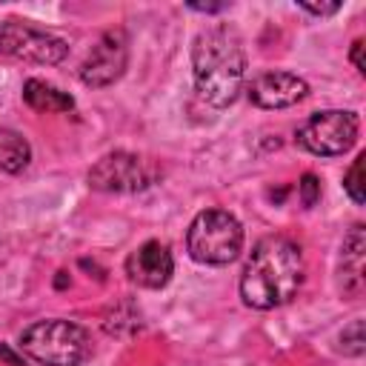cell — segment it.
<instances>
[{"instance_id":"6da1fadb","label":"cell","mask_w":366,"mask_h":366,"mask_svg":"<svg viewBox=\"0 0 366 366\" xmlns=\"http://www.w3.org/2000/svg\"><path fill=\"white\" fill-rule=\"evenodd\" d=\"M303 283V252L295 240L263 237L240 274V297L252 309H277L289 303Z\"/></svg>"},{"instance_id":"4fadbf2b","label":"cell","mask_w":366,"mask_h":366,"mask_svg":"<svg viewBox=\"0 0 366 366\" xmlns=\"http://www.w3.org/2000/svg\"><path fill=\"white\" fill-rule=\"evenodd\" d=\"M29 160H31L29 140L14 129H0V169L17 174L29 166Z\"/></svg>"},{"instance_id":"44dd1931","label":"cell","mask_w":366,"mask_h":366,"mask_svg":"<svg viewBox=\"0 0 366 366\" xmlns=\"http://www.w3.org/2000/svg\"><path fill=\"white\" fill-rule=\"evenodd\" d=\"M54 286H57V289H66V286H69V274H66V272H57Z\"/></svg>"},{"instance_id":"d6986e66","label":"cell","mask_w":366,"mask_h":366,"mask_svg":"<svg viewBox=\"0 0 366 366\" xmlns=\"http://www.w3.org/2000/svg\"><path fill=\"white\" fill-rule=\"evenodd\" d=\"M0 360H6L9 366H23V360H20V357H17L6 343H0Z\"/></svg>"},{"instance_id":"5b68a950","label":"cell","mask_w":366,"mask_h":366,"mask_svg":"<svg viewBox=\"0 0 366 366\" xmlns=\"http://www.w3.org/2000/svg\"><path fill=\"white\" fill-rule=\"evenodd\" d=\"M355 140H357V114L343 109L317 112L297 129V143L312 154H323V157L349 152Z\"/></svg>"},{"instance_id":"7a4b0ae2","label":"cell","mask_w":366,"mask_h":366,"mask_svg":"<svg viewBox=\"0 0 366 366\" xmlns=\"http://www.w3.org/2000/svg\"><path fill=\"white\" fill-rule=\"evenodd\" d=\"M194 89L209 106H229L237 100L246 77L243 40L232 26H212L194 37L192 46Z\"/></svg>"},{"instance_id":"2e32d148","label":"cell","mask_w":366,"mask_h":366,"mask_svg":"<svg viewBox=\"0 0 366 366\" xmlns=\"http://www.w3.org/2000/svg\"><path fill=\"white\" fill-rule=\"evenodd\" d=\"M297 189H300V203H303V206H315V203L320 200V180H317L312 172H306V174L300 177Z\"/></svg>"},{"instance_id":"ffe728a7","label":"cell","mask_w":366,"mask_h":366,"mask_svg":"<svg viewBox=\"0 0 366 366\" xmlns=\"http://www.w3.org/2000/svg\"><path fill=\"white\" fill-rule=\"evenodd\" d=\"M189 9H194V11H223L226 6L223 3H189Z\"/></svg>"},{"instance_id":"8fae6325","label":"cell","mask_w":366,"mask_h":366,"mask_svg":"<svg viewBox=\"0 0 366 366\" xmlns=\"http://www.w3.org/2000/svg\"><path fill=\"white\" fill-rule=\"evenodd\" d=\"M363 252H366V232L363 226H352V232L343 237L340 246V292L346 297H357L363 292Z\"/></svg>"},{"instance_id":"277c9868","label":"cell","mask_w":366,"mask_h":366,"mask_svg":"<svg viewBox=\"0 0 366 366\" xmlns=\"http://www.w3.org/2000/svg\"><path fill=\"white\" fill-rule=\"evenodd\" d=\"M186 246L197 263L226 266L243 249V229L234 214H229L223 209H206L192 220Z\"/></svg>"},{"instance_id":"ba28073f","label":"cell","mask_w":366,"mask_h":366,"mask_svg":"<svg viewBox=\"0 0 366 366\" xmlns=\"http://www.w3.org/2000/svg\"><path fill=\"white\" fill-rule=\"evenodd\" d=\"M126 60H129V40H126V31L123 29H112L106 31L89 51V57L83 60L80 66V80L86 86H109L114 83L123 69H126Z\"/></svg>"},{"instance_id":"3957f363","label":"cell","mask_w":366,"mask_h":366,"mask_svg":"<svg viewBox=\"0 0 366 366\" xmlns=\"http://www.w3.org/2000/svg\"><path fill=\"white\" fill-rule=\"evenodd\" d=\"M20 349L43 366H80L92 355V337L71 320H37L20 335Z\"/></svg>"},{"instance_id":"52a82bcc","label":"cell","mask_w":366,"mask_h":366,"mask_svg":"<svg viewBox=\"0 0 366 366\" xmlns=\"http://www.w3.org/2000/svg\"><path fill=\"white\" fill-rule=\"evenodd\" d=\"M152 180L154 169L132 152H109L89 169V186L97 192H140Z\"/></svg>"},{"instance_id":"30bf717a","label":"cell","mask_w":366,"mask_h":366,"mask_svg":"<svg viewBox=\"0 0 366 366\" xmlns=\"http://www.w3.org/2000/svg\"><path fill=\"white\" fill-rule=\"evenodd\" d=\"M306 94H309L306 80L292 71H266L254 77L249 86V97L260 109H286L303 100Z\"/></svg>"},{"instance_id":"8992f818","label":"cell","mask_w":366,"mask_h":366,"mask_svg":"<svg viewBox=\"0 0 366 366\" xmlns=\"http://www.w3.org/2000/svg\"><path fill=\"white\" fill-rule=\"evenodd\" d=\"M0 54H9L23 63L54 66L69 54V46L60 37L34 29L23 20H6L0 26Z\"/></svg>"},{"instance_id":"5bb4252c","label":"cell","mask_w":366,"mask_h":366,"mask_svg":"<svg viewBox=\"0 0 366 366\" xmlns=\"http://www.w3.org/2000/svg\"><path fill=\"white\" fill-rule=\"evenodd\" d=\"M363 160H366V154H357V157H355V163H352V166H349V172H346V180H343L346 194H349L357 206L366 200V192H363Z\"/></svg>"},{"instance_id":"9c48e42d","label":"cell","mask_w":366,"mask_h":366,"mask_svg":"<svg viewBox=\"0 0 366 366\" xmlns=\"http://www.w3.org/2000/svg\"><path fill=\"white\" fill-rule=\"evenodd\" d=\"M174 272V260L166 243L160 240H146L143 246H137L129 257H126V274L132 283L143 286V289H160L169 283Z\"/></svg>"},{"instance_id":"7c38bea8","label":"cell","mask_w":366,"mask_h":366,"mask_svg":"<svg viewBox=\"0 0 366 366\" xmlns=\"http://www.w3.org/2000/svg\"><path fill=\"white\" fill-rule=\"evenodd\" d=\"M23 100L34 109V112H71L74 109V100L71 94L43 83V80H26L23 86Z\"/></svg>"},{"instance_id":"e0dca14e","label":"cell","mask_w":366,"mask_h":366,"mask_svg":"<svg viewBox=\"0 0 366 366\" xmlns=\"http://www.w3.org/2000/svg\"><path fill=\"white\" fill-rule=\"evenodd\" d=\"M300 9L323 17V14H335V11L340 9V3H337V0H335V3H300Z\"/></svg>"},{"instance_id":"9a60e30c","label":"cell","mask_w":366,"mask_h":366,"mask_svg":"<svg viewBox=\"0 0 366 366\" xmlns=\"http://www.w3.org/2000/svg\"><path fill=\"white\" fill-rule=\"evenodd\" d=\"M340 349L343 355H352V357H360L363 349H366V340H363V320H352L343 332H340Z\"/></svg>"},{"instance_id":"ac0fdd59","label":"cell","mask_w":366,"mask_h":366,"mask_svg":"<svg viewBox=\"0 0 366 366\" xmlns=\"http://www.w3.org/2000/svg\"><path fill=\"white\" fill-rule=\"evenodd\" d=\"M352 63H355V69L363 74L366 71V63H363V40H355L352 43Z\"/></svg>"}]
</instances>
